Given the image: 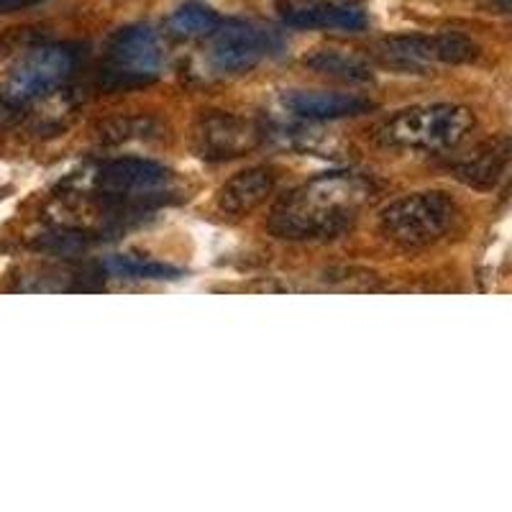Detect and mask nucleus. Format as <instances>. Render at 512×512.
<instances>
[{
    "label": "nucleus",
    "mask_w": 512,
    "mask_h": 512,
    "mask_svg": "<svg viewBox=\"0 0 512 512\" xmlns=\"http://www.w3.org/2000/svg\"><path fill=\"white\" fill-rule=\"evenodd\" d=\"M377 195L356 172H331L290 190L269 213V231L287 241H328L349 231Z\"/></svg>",
    "instance_id": "1"
},
{
    "label": "nucleus",
    "mask_w": 512,
    "mask_h": 512,
    "mask_svg": "<svg viewBox=\"0 0 512 512\" xmlns=\"http://www.w3.org/2000/svg\"><path fill=\"white\" fill-rule=\"evenodd\" d=\"M474 113L466 105L431 103L397 111L374 128V139L392 149L443 152L454 149L474 131Z\"/></svg>",
    "instance_id": "2"
},
{
    "label": "nucleus",
    "mask_w": 512,
    "mask_h": 512,
    "mask_svg": "<svg viewBox=\"0 0 512 512\" xmlns=\"http://www.w3.org/2000/svg\"><path fill=\"white\" fill-rule=\"evenodd\" d=\"M459 208L451 195L425 190L397 198L379 213V231L387 241L405 249H418L438 241L454 226Z\"/></svg>",
    "instance_id": "3"
},
{
    "label": "nucleus",
    "mask_w": 512,
    "mask_h": 512,
    "mask_svg": "<svg viewBox=\"0 0 512 512\" xmlns=\"http://www.w3.org/2000/svg\"><path fill=\"white\" fill-rule=\"evenodd\" d=\"M77 70V52L67 44H41L13 62L0 82V108L18 111L57 90Z\"/></svg>",
    "instance_id": "4"
},
{
    "label": "nucleus",
    "mask_w": 512,
    "mask_h": 512,
    "mask_svg": "<svg viewBox=\"0 0 512 512\" xmlns=\"http://www.w3.org/2000/svg\"><path fill=\"white\" fill-rule=\"evenodd\" d=\"M93 190L113 208H141L175 195V172L149 159H113L98 167Z\"/></svg>",
    "instance_id": "5"
},
{
    "label": "nucleus",
    "mask_w": 512,
    "mask_h": 512,
    "mask_svg": "<svg viewBox=\"0 0 512 512\" xmlns=\"http://www.w3.org/2000/svg\"><path fill=\"white\" fill-rule=\"evenodd\" d=\"M384 64L397 67L402 72H420L428 64H466L479 57L477 41L459 31H443L433 36H392L379 44Z\"/></svg>",
    "instance_id": "6"
},
{
    "label": "nucleus",
    "mask_w": 512,
    "mask_h": 512,
    "mask_svg": "<svg viewBox=\"0 0 512 512\" xmlns=\"http://www.w3.org/2000/svg\"><path fill=\"white\" fill-rule=\"evenodd\" d=\"M262 128L233 113H205L192 128V146L208 162H226L249 154L262 144Z\"/></svg>",
    "instance_id": "7"
},
{
    "label": "nucleus",
    "mask_w": 512,
    "mask_h": 512,
    "mask_svg": "<svg viewBox=\"0 0 512 512\" xmlns=\"http://www.w3.org/2000/svg\"><path fill=\"white\" fill-rule=\"evenodd\" d=\"M164 54L149 26H128L113 36L108 47V72L118 82H152L162 70Z\"/></svg>",
    "instance_id": "8"
},
{
    "label": "nucleus",
    "mask_w": 512,
    "mask_h": 512,
    "mask_svg": "<svg viewBox=\"0 0 512 512\" xmlns=\"http://www.w3.org/2000/svg\"><path fill=\"white\" fill-rule=\"evenodd\" d=\"M274 36L244 21H223L213 34L210 62L221 72H249L262 62L272 49Z\"/></svg>",
    "instance_id": "9"
},
{
    "label": "nucleus",
    "mask_w": 512,
    "mask_h": 512,
    "mask_svg": "<svg viewBox=\"0 0 512 512\" xmlns=\"http://www.w3.org/2000/svg\"><path fill=\"white\" fill-rule=\"evenodd\" d=\"M287 111L308 121H338V118H356L374 111L369 98L351 93H328V90H292L282 98Z\"/></svg>",
    "instance_id": "10"
},
{
    "label": "nucleus",
    "mask_w": 512,
    "mask_h": 512,
    "mask_svg": "<svg viewBox=\"0 0 512 512\" xmlns=\"http://www.w3.org/2000/svg\"><path fill=\"white\" fill-rule=\"evenodd\" d=\"M277 187V172L272 167H251L233 175L226 185L218 190L216 205L223 216H249Z\"/></svg>",
    "instance_id": "11"
},
{
    "label": "nucleus",
    "mask_w": 512,
    "mask_h": 512,
    "mask_svg": "<svg viewBox=\"0 0 512 512\" xmlns=\"http://www.w3.org/2000/svg\"><path fill=\"white\" fill-rule=\"evenodd\" d=\"M507 164H510V139L497 136V139L477 146L466 159H461L454 172L456 180L474 190H492L505 177Z\"/></svg>",
    "instance_id": "12"
},
{
    "label": "nucleus",
    "mask_w": 512,
    "mask_h": 512,
    "mask_svg": "<svg viewBox=\"0 0 512 512\" xmlns=\"http://www.w3.org/2000/svg\"><path fill=\"white\" fill-rule=\"evenodd\" d=\"M285 21L295 29H320V31H361L367 29V16L349 8L331 6H305L300 11L287 13Z\"/></svg>",
    "instance_id": "13"
},
{
    "label": "nucleus",
    "mask_w": 512,
    "mask_h": 512,
    "mask_svg": "<svg viewBox=\"0 0 512 512\" xmlns=\"http://www.w3.org/2000/svg\"><path fill=\"white\" fill-rule=\"evenodd\" d=\"M305 67H310L318 75L341 77L349 82H369L372 70L361 57L349 52H338V49H318V52L305 57Z\"/></svg>",
    "instance_id": "14"
},
{
    "label": "nucleus",
    "mask_w": 512,
    "mask_h": 512,
    "mask_svg": "<svg viewBox=\"0 0 512 512\" xmlns=\"http://www.w3.org/2000/svg\"><path fill=\"white\" fill-rule=\"evenodd\" d=\"M221 24L223 18L213 8L203 6V3H185L169 16L167 29L182 39H203V36L216 34Z\"/></svg>",
    "instance_id": "15"
},
{
    "label": "nucleus",
    "mask_w": 512,
    "mask_h": 512,
    "mask_svg": "<svg viewBox=\"0 0 512 512\" xmlns=\"http://www.w3.org/2000/svg\"><path fill=\"white\" fill-rule=\"evenodd\" d=\"M105 269L116 277H134V280H175V277H180L177 267L146 262L141 256H113L105 262Z\"/></svg>",
    "instance_id": "16"
},
{
    "label": "nucleus",
    "mask_w": 512,
    "mask_h": 512,
    "mask_svg": "<svg viewBox=\"0 0 512 512\" xmlns=\"http://www.w3.org/2000/svg\"><path fill=\"white\" fill-rule=\"evenodd\" d=\"M308 6H331V8H349L356 6L359 0H305Z\"/></svg>",
    "instance_id": "17"
},
{
    "label": "nucleus",
    "mask_w": 512,
    "mask_h": 512,
    "mask_svg": "<svg viewBox=\"0 0 512 512\" xmlns=\"http://www.w3.org/2000/svg\"><path fill=\"white\" fill-rule=\"evenodd\" d=\"M497 8H500L502 13H510V6H512V0H492Z\"/></svg>",
    "instance_id": "18"
}]
</instances>
